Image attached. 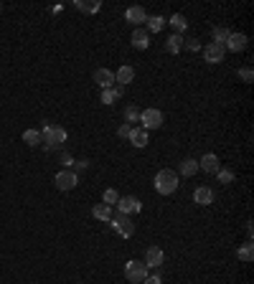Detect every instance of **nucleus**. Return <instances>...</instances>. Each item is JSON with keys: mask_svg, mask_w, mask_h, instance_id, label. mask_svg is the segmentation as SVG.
<instances>
[{"mask_svg": "<svg viewBox=\"0 0 254 284\" xmlns=\"http://www.w3.org/2000/svg\"><path fill=\"white\" fill-rule=\"evenodd\" d=\"M229 36H231V31H229V28H224V26H219V28H214V43H219V46H224V43L229 41Z\"/></svg>", "mask_w": 254, "mask_h": 284, "instance_id": "bb28decb", "label": "nucleus"}, {"mask_svg": "<svg viewBox=\"0 0 254 284\" xmlns=\"http://www.w3.org/2000/svg\"><path fill=\"white\" fill-rule=\"evenodd\" d=\"M236 256H239V261H244V264H251V261H254V246H251V241L241 244V246L236 249Z\"/></svg>", "mask_w": 254, "mask_h": 284, "instance_id": "5701e85b", "label": "nucleus"}, {"mask_svg": "<svg viewBox=\"0 0 254 284\" xmlns=\"http://www.w3.org/2000/svg\"><path fill=\"white\" fill-rule=\"evenodd\" d=\"M122 114H124V124H130V127H135V124L140 122V109H138L135 104H127Z\"/></svg>", "mask_w": 254, "mask_h": 284, "instance_id": "b1692460", "label": "nucleus"}, {"mask_svg": "<svg viewBox=\"0 0 254 284\" xmlns=\"http://www.w3.org/2000/svg\"><path fill=\"white\" fill-rule=\"evenodd\" d=\"M143 284H163V279H160V276H158V274H148V276H145V281H143Z\"/></svg>", "mask_w": 254, "mask_h": 284, "instance_id": "72a5a7b5", "label": "nucleus"}, {"mask_svg": "<svg viewBox=\"0 0 254 284\" xmlns=\"http://www.w3.org/2000/svg\"><path fill=\"white\" fill-rule=\"evenodd\" d=\"M61 165H67V170H69V168L74 165V158H72V155H67V153H64V155H61Z\"/></svg>", "mask_w": 254, "mask_h": 284, "instance_id": "f704fd0d", "label": "nucleus"}, {"mask_svg": "<svg viewBox=\"0 0 254 284\" xmlns=\"http://www.w3.org/2000/svg\"><path fill=\"white\" fill-rule=\"evenodd\" d=\"M124 18H127V23H130V26L140 28V26L148 21V13H145V8H143V6H130V8L124 11Z\"/></svg>", "mask_w": 254, "mask_h": 284, "instance_id": "1a4fd4ad", "label": "nucleus"}, {"mask_svg": "<svg viewBox=\"0 0 254 284\" xmlns=\"http://www.w3.org/2000/svg\"><path fill=\"white\" fill-rule=\"evenodd\" d=\"M183 41H185V38H183V36H178V33L168 36V38H165V51H168V53H173V56H175V53H180V51H183Z\"/></svg>", "mask_w": 254, "mask_h": 284, "instance_id": "412c9836", "label": "nucleus"}, {"mask_svg": "<svg viewBox=\"0 0 254 284\" xmlns=\"http://www.w3.org/2000/svg\"><path fill=\"white\" fill-rule=\"evenodd\" d=\"M153 185H155V190H158L160 195H173V193L178 190V185H180V183H178V173L170 170V168H163V170H158Z\"/></svg>", "mask_w": 254, "mask_h": 284, "instance_id": "f257e3e1", "label": "nucleus"}, {"mask_svg": "<svg viewBox=\"0 0 254 284\" xmlns=\"http://www.w3.org/2000/svg\"><path fill=\"white\" fill-rule=\"evenodd\" d=\"M53 183H56L58 190H74L79 185V175L74 170H58L56 178H53Z\"/></svg>", "mask_w": 254, "mask_h": 284, "instance_id": "423d86ee", "label": "nucleus"}, {"mask_svg": "<svg viewBox=\"0 0 254 284\" xmlns=\"http://www.w3.org/2000/svg\"><path fill=\"white\" fill-rule=\"evenodd\" d=\"M165 23H170V28H173L178 36H183V31L188 28V21H185V16H180V13H173L170 18H165Z\"/></svg>", "mask_w": 254, "mask_h": 284, "instance_id": "aec40b11", "label": "nucleus"}, {"mask_svg": "<svg viewBox=\"0 0 254 284\" xmlns=\"http://www.w3.org/2000/svg\"><path fill=\"white\" fill-rule=\"evenodd\" d=\"M183 48H188V51H199L201 43H199L196 38H188V41H183Z\"/></svg>", "mask_w": 254, "mask_h": 284, "instance_id": "473e14b6", "label": "nucleus"}, {"mask_svg": "<svg viewBox=\"0 0 254 284\" xmlns=\"http://www.w3.org/2000/svg\"><path fill=\"white\" fill-rule=\"evenodd\" d=\"M130 43H133V48H138V51H145V48L150 46V33H148L145 28H135V31H133V38H130Z\"/></svg>", "mask_w": 254, "mask_h": 284, "instance_id": "f8f14e48", "label": "nucleus"}, {"mask_svg": "<svg viewBox=\"0 0 254 284\" xmlns=\"http://www.w3.org/2000/svg\"><path fill=\"white\" fill-rule=\"evenodd\" d=\"M74 8L82 11V13H99L102 3H99V0H74Z\"/></svg>", "mask_w": 254, "mask_h": 284, "instance_id": "a211bd4d", "label": "nucleus"}, {"mask_svg": "<svg viewBox=\"0 0 254 284\" xmlns=\"http://www.w3.org/2000/svg\"><path fill=\"white\" fill-rule=\"evenodd\" d=\"M194 203H199V205H211V203H214V190H211L209 185L196 188V190H194Z\"/></svg>", "mask_w": 254, "mask_h": 284, "instance_id": "dca6fc26", "label": "nucleus"}, {"mask_svg": "<svg viewBox=\"0 0 254 284\" xmlns=\"http://www.w3.org/2000/svg\"><path fill=\"white\" fill-rule=\"evenodd\" d=\"M199 168H201L204 173H211V175H214V173L221 168V165H219V155H214V153H206V155L199 160Z\"/></svg>", "mask_w": 254, "mask_h": 284, "instance_id": "2eb2a0df", "label": "nucleus"}, {"mask_svg": "<svg viewBox=\"0 0 254 284\" xmlns=\"http://www.w3.org/2000/svg\"><path fill=\"white\" fill-rule=\"evenodd\" d=\"M109 226L122 236V239H130L135 236V224L130 216H124V213H112V219H109Z\"/></svg>", "mask_w": 254, "mask_h": 284, "instance_id": "7ed1b4c3", "label": "nucleus"}, {"mask_svg": "<svg viewBox=\"0 0 254 284\" xmlns=\"http://www.w3.org/2000/svg\"><path fill=\"white\" fill-rule=\"evenodd\" d=\"M130 132H133V127H130V124H119V127H117V137H122V139L130 137Z\"/></svg>", "mask_w": 254, "mask_h": 284, "instance_id": "2f4dec72", "label": "nucleus"}, {"mask_svg": "<svg viewBox=\"0 0 254 284\" xmlns=\"http://www.w3.org/2000/svg\"><path fill=\"white\" fill-rule=\"evenodd\" d=\"M117 200H119V195H117L114 188H107V190L102 193V203H107V205H117Z\"/></svg>", "mask_w": 254, "mask_h": 284, "instance_id": "c85d7f7f", "label": "nucleus"}, {"mask_svg": "<svg viewBox=\"0 0 254 284\" xmlns=\"http://www.w3.org/2000/svg\"><path fill=\"white\" fill-rule=\"evenodd\" d=\"M99 102H102L104 107H112V104L117 102V94H114L112 89H102V97H99Z\"/></svg>", "mask_w": 254, "mask_h": 284, "instance_id": "c756f323", "label": "nucleus"}, {"mask_svg": "<svg viewBox=\"0 0 254 284\" xmlns=\"http://www.w3.org/2000/svg\"><path fill=\"white\" fill-rule=\"evenodd\" d=\"M0 11H3V6H0Z\"/></svg>", "mask_w": 254, "mask_h": 284, "instance_id": "c9c22d12", "label": "nucleus"}, {"mask_svg": "<svg viewBox=\"0 0 254 284\" xmlns=\"http://www.w3.org/2000/svg\"><path fill=\"white\" fill-rule=\"evenodd\" d=\"M94 82H97L99 89H112V87H114V71H109V68H97V71H94Z\"/></svg>", "mask_w": 254, "mask_h": 284, "instance_id": "9b49d317", "label": "nucleus"}, {"mask_svg": "<svg viewBox=\"0 0 254 284\" xmlns=\"http://www.w3.org/2000/svg\"><path fill=\"white\" fill-rule=\"evenodd\" d=\"M214 175L219 178V183H221V185H231V183H234V173H231L229 168H219Z\"/></svg>", "mask_w": 254, "mask_h": 284, "instance_id": "cd10ccee", "label": "nucleus"}, {"mask_svg": "<svg viewBox=\"0 0 254 284\" xmlns=\"http://www.w3.org/2000/svg\"><path fill=\"white\" fill-rule=\"evenodd\" d=\"M148 274H150V269H148L143 261H135V259H133V261L124 264V279L130 281V284H143Z\"/></svg>", "mask_w": 254, "mask_h": 284, "instance_id": "20e7f679", "label": "nucleus"}, {"mask_svg": "<svg viewBox=\"0 0 254 284\" xmlns=\"http://www.w3.org/2000/svg\"><path fill=\"white\" fill-rule=\"evenodd\" d=\"M127 139H130V145L133 148H145L148 145V129H143V127H133V132H130V137H127Z\"/></svg>", "mask_w": 254, "mask_h": 284, "instance_id": "f3484780", "label": "nucleus"}, {"mask_svg": "<svg viewBox=\"0 0 254 284\" xmlns=\"http://www.w3.org/2000/svg\"><path fill=\"white\" fill-rule=\"evenodd\" d=\"M236 77H239L244 84H251V82H254V71H251L249 66H244V68H239V71H236Z\"/></svg>", "mask_w": 254, "mask_h": 284, "instance_id": "7c9ffc66", "label": "nucleus"}, {"mask_svg": "<svg viewBox=\"0 0 254 284\" xmlns=\"http://www.w3.org/2000/svg\"><path fill=\"white\" fill-rule=\"evenodd\" d=\"M64 142H67V129H64V127L46 124V127L41 129V145H43L46 150H56V148L64 145Z\"/></svg>", "mask_w": 254, "mask_h": 284, "instance_id": "f03ea898", "label": "nucleus"}, {"mask_svg": "<svg viewBox=\"0 0 254 284\" xmlns=\"http://www.w3.org/2000/svg\"><path fill=\"white\" fill-rule=\"evenodd\" d=\"M224 56H226V48L224 46H219V43H209V46H204V61L206 63H221L224 61Z\"/></svg>", "mask_w": 254, "mask_h": 284, "instance_id": "6e6552de", "label": "nucleus"}, {"mask_svg": "<svg viewBox=\"0 0 254 284\" xmlns=\"http://www.w3.org/2000/svg\"><path fill=\"white\" fill-rule=\"evenodd\" d=\"M23 142H26V145H31V148L41 145V132L38 129H26L23 132Z\"/></svg>", "mask_w": 254, "mask_h": 284, "instance_id": "a878e982", "label": "nucleus"}, {"mask_svg": "<svg viewBox=\"0 0 254 284\" xmlns=\"http://www.w3.org/2000/svg\"><path fill=\"white\" fill-rule=\"evenodd\" d=\"M143 203L135 195H119L117 200V213H124V216H133V213H140Z\"/></svg>", "mask_w": 254, "mask_h": 284, "instance_id": "0eeeda50", "label": "nucleus"}, {"mask_svg": "<svg viewBox=\"0 0 254 284\" xmlns=\"http://www.w3.org/2000/svg\"><path fill=\"white\" fill-rule=\"evenodd\" d=\"M246 41H249V38H246L244 33H231V36H229V41L224 43V48H226V51L239 53V51H244V48H246Z\"/></svg>", "mask_w": 254, "mask_h": 284, "instance_id": "4468645a", "label": "nucleus"}, {"mask_svg": "<svg viewBox=\"0 0 254 284\" xmlns=\"http://www.w3.org/2000/svg\"><path fill=\"white\" fill-rule=\"evenodd\" d=\"M140 122H143V129H160L163 127V112L150 107V109H143L140 112Z\"/></svg>", "mask_w": 254, "mask_h": 284, "instance_id": "39448f33", "label": "nucleus"}, {"mask_svg": "<svg viewBox=\"0 0 254 284\" xmlns=\"http://www.w3.org/2000/svg\"><path fill=\"white\" fill-rule=\"evenodd\" d=\"M114 82H117L119 87L133 84V82H135V68H133V66H127V63L119 66V68H117V74H114Z\"/></svg>", "mask_w": 254, "mask_h": 284, "instance_id": "ddd939ff", "label": "nucleus"}, {"mask_svg": "<svg viewBox=\"0 0 254 284\" xmlns=\"http://www.w3.org/2000/svg\"><path fill=\"white\" fill-rule=\"evenodd\" d=\"M178 173H180L183 178L196 175V173H199V160H194V158H185V160L178 165Z\"/></svg>", "mask_w": 254, "mask_h": 284, "instance_id": "6ab92c4d", "label": "nucleus"}, {"mask_svg": "<svg viewBox=\"0 0 254 284\" xmlns=\"http://www.w3.org/2000/svg\"><path fill=\"white\" fill-rule=\"evenodd\" d=\"M145 23H148V33H160L165 28V18L163 16H150Z\"/></svg>", "mask_w": 254, "mask_h": 284, "instance_id": "393cba45", "label": "nucleus"}, {"mask_svg": "<svg viewBox=\"0 0 254 284\" xmlns=\"http://www.w3.org/2000/svg\"><path fill=\"white\" fill-rule=\"evenodd\" d=\"M163 261H165V254H163L160 246H150V249L145 251V261H143V264H145L148 269H158Z\"/></svg>", "mask_w": 254, "mask_h": 284, "instance_id": "9d476101", "label": "nucleus"}, {"mask_svg": "<svg viewBox=\"0 0 254 284\" xmlns=\"http://www.w3.org/2000/svg\"><path fill=\"white\" fill-rule=\"evenodd\" d=\"M92 216H94L97 221H109V219H112V205H107V203H97V205L92 208Z\"/></svg>", "mask_w": 254, "mask_h": 284, "instance_id": "4be33fe9", "label": "nucleus"}]
</instances>
